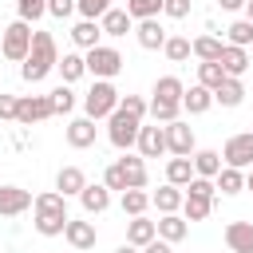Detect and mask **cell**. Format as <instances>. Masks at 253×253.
Wrapping results in <instances>:
<instances>
[{
	"instance_id": "1",
	"label": "cell",
	"mask_w": 253,
	"mask_h": 253,
	"mask_svg": "<svg viewBox=\"0 0 253 253\" xmlns=\"http://www.w3.org/2000/svg\"><path fill=\"white\" fill-rule=\"evenodd\" d=\"M51 67H59L55 36H51V32H36V36H32V51H28L20 75H24V83H40V79L51 75Z\"/></svg>"
},
{
	"instance_id": "2",
	"label": "cell",
	"mask_w": 253,
	"mask_h": 253,
	"mask_svg": "<svg viewBox=\"0 0 253 253\" xmlns=\"http://www.w3.org/2000/svg\"><path fill=\"white\" fill-rule=\"evenodd\" d=\"M119 91H115V83L111 79H95L91 83V91L83 95V111H87V119H111L115 111H119Z\"/></svg>"
},
{
	"instance_id": "3",
	"label": "cell",
	"mask_w": 253,
	"mask_h": 253,
	"mask_svg": "<svg viewBox=\"0 0 253 253\" xmlns=\"http://www.w3.org/2000/svg\"><path fill=\"white\" fill-rule=\"evenodd\" d=\"M138 130H142V119L126 115L123 107L107 119V138H111V146H115V150H130V146L138 142Z\"/></svg>"
},
{
	"instance_id": "4",
	"label": "cell",
	"mask_w": 253,
	"mask_h": 253,
	"mask_svg": "<svg viewBox=\"0 0 253 253\" xmlns=\"http://www.w3.org/2000/svg\"><path fill=\"white\" fill-rule=\"evenodd\" d=\"M32 24H24V20H12L8 28H4V43H0V51H4V59H16V63H24L28 59V51H32Z\"/></svg>"
},
{
	"instance_id": "5",
	"label": "cell",
	"mask_w": 253,
	"mask_h": 253,
	"mask_svg": "<svg viewBox=\"0 0 253 253\" xmlns=\"http://www.w3.org/2000/svg\"><path fill=\"white\" fill-rule=\"evenodd\" d=\"M83 59H87V75H95V79H115V75L123 71V55H119L115 47H107V43L91 47Z\"/></svg>"
},
{
	"instance_id": "6",
	"label": "cell",
	"mask_w": 253,
	"mask_h": 253,
	"mask_svg": "<svg viewBox=\"0 0 253 253\" xmlns=\"http://www.w3.org/2000/svg\"><path fill=\"white\" fill-rule=\"evenodd\" d=\"M221 162L233 166V170H253V130H241V134H229L225 146H221Z\"/></svg>"
},
{
	"instance_id": "7",
	"label": "cell",
	"mask_w": 253,
	"mask_h": 253,
	"mask_svg": "<svg viewBox=\"0 0 253 253\" xmlns=\"http://www.w3.org/2000/svg\"><path fill=\"white\" fill-rule=\"evenodd\" d=\"M55 111H51V99L47 95H24L20 103H16V123L20 126H32V123H43V119H51Z\"/></svg>"
},
{
	"instance_id": "8",
	"label": "cell",
	"mask_w": 253,
	"mask_h": 253,
	"mask_svg": "<svg viewBox=\"0 0 253 253\" xmlns=\"http://www.w3.org/2000/svg\"><path fill=\"white\" fill-rule=\"evenodd\" d=\"M166 150L174 158H194V130L178 119V123H166Z\"/></svg>"
},
{
	"instance_id": "9",
	"label": "cell",
	"mask_w": 253,
	"mask_h": 253,
	"mask_svg": "<svg viewBox=\"0 0 253 253\" xmlns=\"http://www.w3.org/2000/svg\"><path fill=\"white\" fill-rule=\"evenodd\" d=\"M32 206H36L32 190H24V186H0V217H16V213H24Z\"/></svg>"
},
{
	"instance_id": "10",
	"label": "cell",
	"mask_w": 253,
	"mask_h": 253,
	"mask_svg": "<svg viewBox=\"0 0 253 253\" xmlns=\"http://www.w3.org/2000/svg\"><path fill=\"white\" fill-rule=\"evenodd\" d=\"M134 146H138L142 158H158V154H166V126H158V123H154V126H142Z\"/></svg>"
},
{
	"instance_id": "11",
	"label": "cell",
	"mask_w": 253,
	"mask_h": 253,
	"mask_svg": "<svg viewBox=\"0 0 253 253\" xmlns=\"http://www.w3.org/2000/svg\"><path fill=\"white\" fill-rule=\"evenodd\" d=\"M63 237H67V245L75 249V253H83V249H95V241H99V233H95V225L91 221H67V229H63Z\"/></svg>"
},
{
	"instance_id": "12",
	"label": "cell",
	"mask_w": 253,
	"mask_h": 253,
	"mask_svg": "<svg viewBox=\"0 0 253 253\" xmlns=\"http://www.w3.org/2000/svg\"><path fill=\"white\" fill-rule=\"evenodd\" d=\"M134 40H138V47H146V51H158V47H166V28L158 24V20H138V28H134Z\"/></svg>"
},
{
	"instance_id": "13",
	"label": "cell",
	"mask_w": 253,
	"mask_h": 253,
	"mask_svg": "<svg viewBox=\"0 0 253 253\" xmlns=\"http://www.w3.org/2000/svg\"><path fill=\"white\" fill-rule=\"evenodd\" d=\"M217 63H221V71H225L229 79H241V75L249 71V63H253V59H249V51H245V47H233V43H225Z\"/></svg>"
},
{
	"instance_id": "14",
	"label": "cell",
	"mask_w": 253,
	"mask_h": 253,
	"mask_svg": "<svg viewBox=\"0 0 253 253\" xmlns=\"http://www.w3.org/2000/svg\"><path fill=\"white\" fill-rule=\"evenodd\" d=\"M36 217H63L67 221V198L59 194V190H43V194H36Z\"/></svg>"
},
{
	"instance_id": "15",
	"label": "cell",
	"mask_w": 253,
	"mask_h": 253,
	"mask_svg": "<svg viewBox=\"0 0 253 253\" xmlns=\"http://www.w3.org/2000/svg\"><path fill=\"white\" fill-rule=\"evenodd\" d=\"M225 245H229V253H253V221H229Z\"/></svg>"
},
{
	"instance_id": "16",
	"label": "cell",
	"mask_w": 253,
	"mask_h": 253,
	"mask_svg": "<svg viewBox=\"0 0 253 253\" xmlns=\"http://www.w3.org/2000/svg\"><path fill=\"white\" fill-rule=\"evenodd\" d=\"M67 146H75V150H87V146H95V119H71L67 123Z\"/></svg>"
},
{
	"instance_id": "17",
	"label": "cell",
	"mask_w": 253,
	"mask_h": 253,
	"mask_svg": "<svg viewBox=\"0 0 253 253\" xmlns=\"http://www.w3.org/2000/svg\"><path fill=\"white\" fill-rule=\"evenodd\" d=\"M55 190H59L63 198H79V194L87 190V174H83L79 166H63V170L55 174Z\"/></svg>"
},
{
	"instance_id": "18",
	"label": "cell",
	"mask_w": 253,
	"mask_h": 253,
	"mask_svg": "<svg viewBox=\"0 0 253 253\" xmlns=\"http://www.w3.org/2000/svg\"><path fill=\"white\" fill-rule=\"evenodd\" d=\"M154 225H158V237H162V241H170V245H178V241L190 233V221H186L182 213H162Z\"/></svg>"
},
{
	"instance_id": "19",
	"label": "cell",
	"mask_w": 253,
	"mask_h": 253,
	"mask_svg": "<svg viewBox=\"0 0 253 253\" xmlns=\"http://www.w3.org/2000/svg\"><path fill=\"white\" fill-rule=\"evenodd\" d=\"M119 170H123V178H126V190H142L146 186V158L138 154H126V158H119Z\"/></svg>"
},
{
	"instance_id": "20",
	"label": "cell",
	"mask_w": 253,
	"mask_h": 253,
	"mask_svg": "<svg viewBox=\"0 0 253 253\" xmlns=\"http://www.w3.org/2000/svg\"><path fill=\"white\" fill-rule=\"evenodd\" d=\"M154 237H158V225H154V221H146V217H130V221H126V241H130L134 249H146Z\"/></svg>"
},
{
	"instance_id": "21",
	"label": "cell",
	"mask_w": 253,
	"mask_h": 253,
	"mask_svg": "<svg viewBox=\"0 0 253 253\" xmlns=\"http://www.w3.org/2000/svg\"><path fill=\"white\" fill-rule=\"evenodd\" d=\"M194 178H198V174H194V158H170V162H166V182H170V186L186 190Z\"/></svg>"
},
{
	"instance_id": "22",
	"label": "cell",
	"mask_w": 253,
	"mask_h": 253,
	"mask_svg": "<svg viewBox=\"0 0 253 253\" xmlns=\"http://www.w3.org/2000/svg\"><path fill=\"white\" fill-rule=\"evenodd\" d=\"M182 202H186V194L178 190V186H158V194H150V206H158V213H178L182 210Z\"/></svg>"
},
{
	"instance_id": "23",
	"label": "cell",
	"mask_w": 253,
	"mask_h": 253,
	"mask_svg": "<svg viewBox=\"0 0 253 253\" xmlns=\"http://www.w3.org/2000/svg\"><path fill=\"white\" fill-rule=\"evenodd\" d=\"M99 36H103V28H99V20H79V24L71 28V40H75V47H83V51H91V47H99Z\"/></svg>"
},
{
	"instance_id": "24",
	"label": "cell",
	"mask_w": 253,
	"mask_h": 253,
	"mask_svg": "<svg viewBox=\"0 0 253 253\" xmlns=\"http://www.w3.org/2000/svg\"><path fill=\"white\" fill-rule=\"evenodd\" d=\"M182 107H186L190 115H206V111L213 107V91H210V87H202V83H194V87L182 95Z\"/></svg>"
},
{
	"instance_id": "25",
	"label": "cell",
	"mask_w": 253,
	"mask_h": 253,
	"mask_svg": "<svg viewBox=\"0 0 253 253\" xmlns=\"http://www.w3.org/2000/svg\"><path fill=\"white\" fill-rule=\"evenodd\" d=\"M79 206H83V213H103V210L111 206V190H107V186H91V182H87V190L79 194Z\"/></svg>"
},
{
	"instance_id": "26",
	"label": "cell",
	"mask_w": 253,
	"mask_h": 253,
	"mask_svg": "<svg viewBox=\"0 0 253 253\" xmlns=\"http://www.w3.org/2000/svg\"><path fill=\"white\" fill-rule=\"evenodd\" d=\"M99 28H103V36H126V32L134 28V20L126 16V8H111V12L99 20Z\"/></svg>"
},
{
	"instance_id": "27",
	"label": "cell",
	"mask_w": 253,
	"mask_h": 253,
	"mask_svg": "<svg viewBox=\"0 0 253 253\" xmlns=\"http://www.w3.org/2000/svg\"><path fill=\"white\" fill-rule=\"evenodd\" d=\"M241 99H245V83H241V79H229V75H225V83L213 91V103H221V107H241Z\"/></svg>"
},
{
	"instance_id": "28",
	"label": "cell",
	"mask_w": 253,
	"mask_h": 253,
	"mask_svg": "<svg viewBox=\"0 0 253 253\" xmlns=\"http://www.w3.org/2000/svg\"><path fill=\"white\" fill-rule=\"evenodd\" d=\"M59 75H63V83L71 87L75 79H83V75H87V59H83L79 51H67V55L59 59Z\"/></svg>"
},
{
	"instance_id": "29",
	"label": "cell",
	"mask_w": 253,
	"mask_h": 253,
	"mask_svg": "<svg viewBox=\"0 0 253 253\" xmlns=\"http://www.w3.org/2000/svg\"><path fill=\"white\" fill-rule=\"evenodd\" d=\"M194 174L198 178H217L221 174V154L217 150H198L194 154Z\"/></svg>"
},
{
	"instance_id": "30",
	"label": "cell",
	"mask_w": 253,
	"mask_h": 253,
	"mask_svg": "<svg viewBox=\"0 0 253 253\" xmlns=\"http://www.w3.org/2000/svg\"><path fill=\"white\" fill-rule=\"evenodd\" d=\"M213 186H217L225 198H233V194H241V190H245V174H241V170H233V166H221V174L213 178Z\"/></svg>"
},
{
	"instance_id": "31",
	"label": "cell",
	"mask_w": 253,
	"mask_h": 253,
	"mask_svg": "<svg viewBox=\"0 0 253 253\" xmlns=\"http://www.w3.org/2000/svg\"><path fill=\"white\" fill-rule=\"evenodd\" d=\"M119 206H123V213H130V217H142V213H146V206H150V194H146V190H123Z\"/></svg>"
},
{
	"instance_id": "32",
	"label": "cell",
	"mask_w": 253,
	"mask_h": 253,
	"mask_svg": "<svg viewBox=\"0 0 253 253\" xmlns=\"http://www.w3.org/2000/svg\"><path fill=\"white\" fill-rule=\"evenodd\" d=\"M210 210H213V198H194V194H186V202H182V217H186V221H206Z\"/></svg>"
},
{
	"instance_id": "33",
	"label": "cell",
	"mask_w": 253,
	"mask_h": 253,
	"mask_svg": "<svg viewBox=\"0 0 253 253\" xmlns=\"http://www.w3.org/2000/svg\"><path fill=\"white\" fill-rule=\"evenodd\" d=\"M221 47H225V43H221L217 36H198V40H194V55H198L202 63H213V59H221Z\"/></svg>"
},
{
	"instance_id": "34",
	"label": "cell",
	"mask_w": 253,
	"mask_h": 253,
	"mask_svg": "<svg viewBox=\"0 0 253 253\" xmlns=\"http://www.w3.org/2000/svg\"><path fill=\"white\" fill-rule=\"evenodd\" d=\"M162 51H166V59H170V63H186V59L194 55V40H186V36H170Z\"/></svg>"
},
{
	"instance_id": "35",
	"label": "cell",
	"mask_w": 253,
	"mask_h": 253,
	"mask_svg": "<svg viewBox=\"0 0 253 253\" xmlns=\"http://www.w3.org/2000/svg\"><path fill=\"white\" fill-rule=\"evenodd\" d=\"M182 95H186V87H182V79H178V75H162V79L154 83V99H170V103H182Z\"/></svg>"
},
{
	"instance_id": "36",
	"label": "cell",
	"mask_w": 253,
	"mask_h": 253,
	"mask_svg": "<svg viewBox=\"0 0 253 253\" xmlns=\"http://www.w3.org/2000/svg\"><path fill=\"white\" fill-rule=\"evenodd\" d=\"M162 0H126V16L130 20H158Z\"/></svg>"
},
{
	"instance_id": "37",
	"label": "cell",
	"mask_w": 253,
	"mask_h": 253,
	"mask_svg": "<svg viewBox=\"0 0 253 253\" xmlns=\"http://www.w3.org/2000/svg\"><path fill=\"white\" fill-rule=\"evenodd\" d=\"M198 83H202V87H210V91H217V87L225 83L221 63H217V59H213V63H198Z\"/></svg>"
},
{
	"instance_id": "38",
	"label": "cell",
	"mask_w": 253,
	"mask_h": 253,
	"mask_svg": "<svg viewBox=\"0 0 253 253\" xmlns=\"http://www.w3.org/2000/svg\"><path fill=\"white\" fill-rule=\"evenodd\" d=\"M178 111H182V103H170V99H150V115H154V123H178Z\"/></svg>"
},
{
	"instance_id": "39",
	"label": "cell",
	"mask_w": 253,
	"mask_h": 253,
	"mask_svg": "<svg viewBox=\"0 0 253 253\" xmlns=\"http://www.w3.org/2000/svg\"><path fill=\"white\" fill-rule=\"evenodd\" d=\"M47 99H51V111H55V115H71V111H75V91H71L67 83H63V87H55Z\"/></svg>"
},
{
	"instance_id": "40",
	"label": "cell",
	"mask_w": 253,
	"mask_h": 253,
	"mask_svg": "<svg viewBox=\"0 0 253 253\" xmlns=\"http://www.w3.org/2000/svg\"><path fill=\"white\" fill-rule=\"evenodd\" d=\"M225 36H229L233 47H249V43H253V24H249V20H233V24L225 28Z\"/></svg>"
},
{
	"instance_id": "41",
	"label": "cell",
	"mask_w": 253,
	"mask_h": 253,
	"mask_svg": "<svg viewBox=\"0 0 253 253\" xmlns=\"http://www.w3.org/2000/svg\"><path fill=\"white\" fill-rule=\"evenodd\" d=\"M75 12H83V20H103L111 12V0H75Z\"/></svg>"
},
{
	"instance_id": "42",
	"label": "cell",
	"mask_w": 253,
	"mask_h": 253,
	"mask_svg": "<svg viewBox=\"0 0 253 253\" xmlns=\"http://www.w3.org/2000/svg\"><path fill=\"white\" fill-rule=\"evenodd\" d=\"M16 12H20L24 24H32V20L47 16V0H16Z\"/></svg>"
},
{
	"instance_id": "43",
	"label": "cell",
	"mask_w": 253,
	"mask_h": 253,
	"mask_svg": "<svg viewBox=\"0 0 253 253\" xmlns=\"http://www.w3.org/2000/svg\"><path fill=\"white\" fill-rule=\"evenodd\" d=\"M119 107H123L126 115H134V119H146V111H150V103H146V99H138V95H123V99H119Z\"/></svg>"
},
{
	"instance_id": "44",
	"label": "cell",
	"mask_w": 253,
	"mask_h": 253,
	"mask_svg": "<svg viewBox=\"0 0 253 253\" xmlns=\"http://www.w3.org/2000/svg\"><path fill=\"white\" fill-rule=\"evenodd\" d=\"M103 186H107V190H119V194L126 190V178H123V170H119V162H111V166L103 170Z\"/></svg>"
},
{
	"instance_id": "45",
	"label": "cell",
	"mask_w": 253,
	"mask_h": 253,
	"mask_svg": "<svg viewBox=\"0 0 253 253\" xmlns=\"http://www.w3.org/2000/svg\"><path fill=\"white\" fill-rule=\"evenodd\" d=\"M186 194H194V198H213L217 186H213V178H194V182L186 186Z\"/></svg>"
},
{
	"instance_id": "46",
	"label": "cell",
	"mask_w": 253,
	"mask_h": 253,
	"mask_svg": "<svg viewBox=\"0 0 253 253\" xmlns=\"http://www.w3.org/2000/svg\"><path fill=\"white\" fill-rule=\"evenodd\" d=\"M162 12L170 20H186L190 16V0H162Z\"/></svg>"
},
{
	"instance_id": "47",
	"label": "cell",
	"mask_w": 253,
	"mask_h": 253,
	"mask_svg": "<svg viewBox=\"0 0 253 253\" xmlns=\"http://www.w3.org/2000/svg\"><path fill=\"white\" fill-rule=\"evenodd\" d=\"M47 12L59 16V20H67V16L75 12V0H47Z\"/></svg>"
},
{
	"instance_id": "48",
	"label": "cell",
	"mask_w": 253,
	"mask_h": 253,
	"mask_svg": "<svg viewBox=\"0 0 253 253\" xmlns=\"http://www.w3.org/2000/svg\"><path fill=\"white\" fill-rule=\"evenodd\" d=\"M16 95H0V119H16Z\"/></svg>"
},
{
	"instance_id": "49",
	"label": "cell",
	"mask_w": 253,
	"mask_h": 253,
	"mask_svg": "<svg viewBox=\"0 0 253 253\" xmlns=\"http://www.w3.org/2000/svg\"><path fill=\"white\" fill-rule=\"evenodd\" d=\"M142 253H174V249H170V241H162V237H154V241H150V245H146Z\"/></svg>"
},
{
	"instance_id": "50",
	"label": "cell",
	"mask_w": 253,
	"mask_h": 253,
	"mask_svg": "<svg viewBox=\"0 0 253 253\" xmlns=\"http://www.w3.org/2000/svg\"><path fill=\"white\" fill-rule=\"evenodd\" d=\"M217 4H221V8H225V12H237V8H245V4H249V0H217Z\"/></svg>"
},
{
	"instance_id": "51",
	"label": "cell",
	"mask_w": 253,
	"mask_h": 253,
	"mask_svg": "<svg viewBox=\"0 0 253 253\" xmlns=\"http://www.w3.org/2000/svg\"><path fill=\"white\" fill-rule=\"evenodd\" d=\"M115 253H138V249H134V245H130V241H126V245H119V249H115Z\"/></svg>"
},
{
	"instance_id": "52",
	"label": "cell",
	"mask_w": 253,
	"mask_h": 253,
	"mask_svg": "<svg viewBox=\"0 0 253 253\" xmlns=\"http://www.w3.org/2000/svg\"><path fill=\"white\" fill-rule=\"evenodd\" d=\"M245 20H249V24H253V0H249V4H245Z\"/></svg>"
},
{
	"instance_id": "53",
	"label": "cell",
	"mask_w": 253,
	"mask_h": 253,
	"mask_svg": "<svg viewBox=\"0 0 253 253\" xmlns=\"http://www.w3.org/2000/svg\"><path fill=\"white\" fill-rule=\"evenodd\" d=\"M245 190H253V170H249V174H245Z\"/></svg>"
},
{
	"instance_id": "54",
	"label": "cell",
	"mask_w": 253,
	"mask_h": 253,
	"mask_svg": "<svg viewBox=\"0 0 253 253\" xmlns=\"http://www.w3.org/2000/svg\"><path fill=\"white\" fill-rule=\"evenodd\" d=\"M71 253H75V249H71Z\"/></svg>"
},
{
	"instance_id": "55",
	"label": "cell",
	"mask_w": 253,
	"mask_h": 253,
	"mask_svg": "<svg viewBox=\"0 0 253 253\" xmlns=\"http://www.w3.org/2000/svg\"><path fill=\"white\" fill-rule=\"evenodd\" d=\"M249 59H253V55H249Z\"/></svg>"
}]
</instances>
